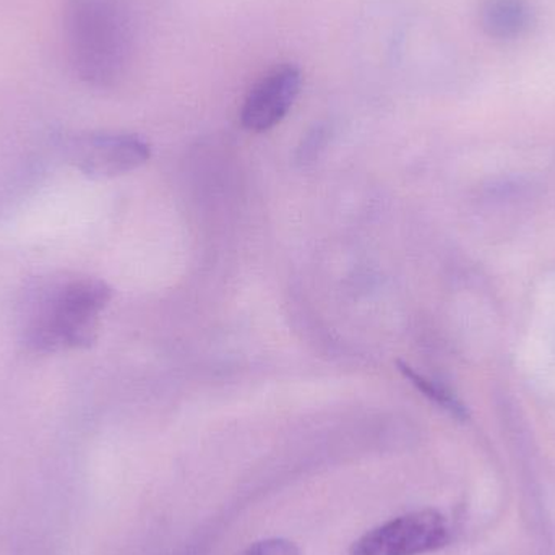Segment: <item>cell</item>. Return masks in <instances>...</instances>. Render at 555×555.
<instances>
[{"mask_svg": "<svg viewBox=\"0 0 555 555\" xmlns=\"http://www.w3.org/2000/svg\"><path fill=\"white\" fill-rule=\"evenodd\" d=\"M111 299L113 289L98 278L64 275L38 281L22 304L23 345L38 354L90 348Z\"/></svg>", "mask_w": 555, "mask_h": 555, "instance_id": "1", "label": "cell"}, {"mask_svg": "<svg viewBox=\"0 0 555 555\" xmlns=\"http://www.w3.org/2000/svg\"><path fill=\"white\" fill-rule=\"evenodd\" d=\"M64 39L68 62L81 81L113 87L132 61V16L122 0H67Z\"/></svg>", "mask_w": 555, "mask_h": 555, "instance_id": "2", "label": "cell"}, {"mask_svg": "<svg viewBox=\"0 0 555 555\" xmlns=\"http://www.w3.org/2000/svg\"><path fill=\"white\" fill-rule=\"evenodd\" d=\"M449 541L446 517L427 508L372 528L352 544L351 555H424L442 550Z\"/></svg>", "mask_w": 555, "mask_h": 555, "instance_id": "3", "label": "cell"}, {"mask_svg": "<svg viewBox=\"0 0 555 555\" xmlns=\"http://www.w3.org/2000/svg\"><path fill=\"white\" fill-rule=\"evenodd\" d=\"M150 156L149 143L133 133H90L70 145V162L75 168L96 179L135 171Z\"/></svg>", "mask_w": 555, "mask_h": 555, "instance_id": "4", "label": "cell"}, {"mask_svg": "<svg viewBox=\"0 0 555 555\" xmlns=\"http://www.w3.org/2000/svg\"><path fill=\"white\" fill-rule=\"evenodd\" d=\"M300 88L302 72L297 65H276L247 94L241 109V122L250 132L262 133L273 129L296 103Z\"/></svg>", "mask_w": 555, "mask_h": 555, "instance_id": "5", "label": "cell"}, {"mask_svg": "<svg viewBox=\"0 0 555 555\" xmlns=\"http://www.w3.org/2000/svg\"><path fill=\"white\" fill-rule=\"evenodd\" d=\"M478 22L488 38L511 42L531 31L537 15L530 0H481Z\"/></svg>", "mask_w": 555, "mask_h": 555, "instance_id": "6", "label": "cell"}, {"mask_svg": "<svg viewBox=\"0 0 555 555\" xmlns=\"http://www.w3.org/2000/svg\"><path fill=\"white\" fill-rule=\"evenodd\" d=\"M398 367H400L401 374H403L417 390L423 391L427 398H430L434 403L439 404L443 410L450 411L453 416H465V408L456 400L455 395L450 393L449 388L442 387V385L437 384V382L417 374L416 371H413V367L403 364V362H398Z\"/></svg>", "mask_w": 555, "mask_h": 555, "instance_id": "7", "label": "cell"}, {"mask_svg": "<svg viewBox=\"0 0 555 555\" xmlns=\"http://www.w3.org/2000/svg\"><path fill=\"white\" fill-rule=\"evenodd\" d=\"M240 555H300V551L286 538H267L250 544Z\"/></svg>", "mask_w": 555, "mask_h": 555, "instance_id": "8", "label": "cell"}]
</instances>
